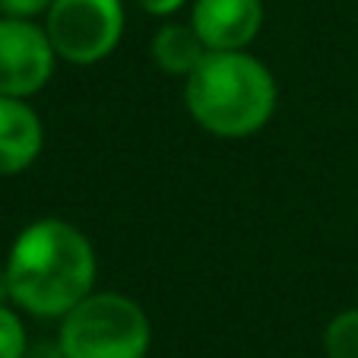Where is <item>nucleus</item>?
<instances>
[{"label": "nucleus", "mask_w": 358, "mask_h": 358, "mask_svg": "<svg viewBox=\"0 0 358 358\" xmlns=\"http://www.w3.org/2000/svg\"><path fill=\"white\" fill-rule=\"evenodd\" d=\"M0 276L13 308L38 320H61L95 292L99 257L80 225L45 216L20 229Z\"/></svg>", "instance_id": "obj_1"}, {"label": "nucleus", "mask_w": 358, "mask_h": 358, "mask_svg": "<svg viewBox=\"0 0 358 358\" xmlns=\"http://www.w3.org/2000/svg\"><path fill=\"white\" fill-rule=\"evenodd\" d=\"M327 358H358V308H343L324 327Z\"/></svg>", "instance_id": "obj_9"}, {"label": "nucleus", "mask_w": 358, "mask_h": 358, "mask_svg": "<svg viewBox=\"0 0 358 358\" xmlns=\"http://www.w3.org/2000/svg\"><path fill=\"white\" fill-rule=\"evenodd\" d=\"M26 358H67V355H64L61 343H57V336H55V343H48V339H41V343H29Z\"/></svg>", "instance_id": "obj_13"}, {"label": "nucleus", "mask_w": 358, "mask_h": 358, "mask_svg": "<svg viewBox=\"0 0 358 358\" xmlns=\"http://www.w3.org/2000/svg\"><path fill=\"white\" fill-rule=\"evenodd\" d=\"M184 105L203 134L216 140H248L276 115L279 83L250 51H206L184 80Z\"/></svg>", "instance_id": "obj_2"}, {"label": "nucleus", "mask_w": 358, "mask_h": 358, "mask_svg": "<svg viewBox=\"0 0 358 358\" xmlns=\"http://www.w3.org/2000/svg\"><path fill=\"white\" fill-rule=\"evenodd\" d=\"M55 0H0V16H16V20H45Z\"/></svg>", "instance_id": "obj_11"}, {"label": "nucleus", "mask_w": 358, "mask_h": 358, "mask_svg": "<svg viewBox=\"0 0 358 358\" xmlns=\"http://www.w3.org/2000/svg\"><path fill=\"white\" fill-rule=\"evenodd\" d=\"M45 149V124L29 99L0 95V178L29 171Z\"/></svg>", "instance_id": "obj_7"}, {"label": "nucleus", "mask_w": 358, "mask_h": 358, "mask_svg": "<svg viewBox=\"0 0 358 358\" xmlns=\"http://www.w3.org/2000/svg\"><path fill=\"white\" fill-rule=\"evenodd\" d=\"M29 336L20 317V308L0 301V358H26Z\"/></svg>", "instance_id": "obj_10"}, {"label": "nucleus", "mask_w": 358, "mask_h": 358, "mask_svg": "<svg viewBox=\"0 0 358 358\" xmlns=\"http://www.w3.org/2000/svg\"><path fill=\"white\" fill-rule=\"evenodd\" d=\"M134 3L146 16H152V20H175V16L190 3V0H134Z\"/></svg>", "instance_id": "obj_12"}, {"label": "nucleus", "mask_w": 358, "mask_h": 358, "mask_svg": "<svg viewBox=\"0 0 358 358\" xmlns=\"http://www.w3.org/2000/svg\"><path fill=\"white\" fill-rule=\"evenodd\" d=\"M57 51L35 20L0 16V95L32 99L51 83Z\"/></svg>", "instance_id": "obj_5"}, {"label": "nucleus", "mask_w": 358, "mask_h": 358, "mask_svg": "<svg viewBox=\"0 0 358 358\" xmlns=\"http://www.w3.org/2000/svg\"><path fill=\"white\" fill-rule=\"evenodd\" d=\"M57 343L67 358H146L152 320L136 298L95 289L61 317Z\"/></svg>", "instance_id": "obj_3"}, {"label": "nucleus", "mask_w": 358, "mask_h": 358, "mask_svg": "<svg viewBox=\"0 0 358 358\" xmlns=\"http://www.w3.org/2000/svg\"><path fill=\"white\" fill-rule=\"evenodd\" d=\"M264 0H190L187 22L206 51H248L264 29Z\"/></svg>", "instance_id": "obj_6"}, {"label": "nucleus", "mask_w": 358, "mask_h": 358, "mask_svg": "<svg viewBox=\"0 0 358 358\" xmlns=\"http://www.w3.org/2000/svg\"><path fill=\"white\" fill-rule=\"evenodd\" d=\"M41 26L64 64L95 67L121 45L127 7L124 0H55Z\"/></svg>", "instance_id": "obj_4"}, {"label": "nucleus", "mask_w": 358, "mask_h": 358, "mask_svg": "<svg viewBox=\"0 0 358 358\" xmlns=\"http://www.w3.org/2000/svg\"><path fill=\"white\" fill-rule=\"evenodd\" d=\"M149 55L165 76L187 80L196 70V64L206 57V45L200 41V35L194 32L190 22L162 20V26L156 29V35L149 41Z\"/></svg>", "instance_id": "obj_8"}]
</instances>
